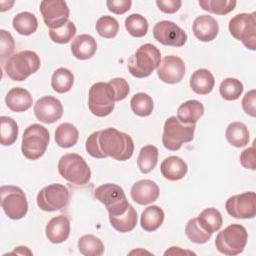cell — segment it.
Here are the masks:
<instances>
[{
    "label": "cell",
    "mask_w": 256,
    "mask_h": 256,
    "mask_svg": "<svg viewBox=\"0 0 256 256\" xmlns=\"http://www.w3.org/2000/svg\"><path fill=\"white\" fill-rule=\"evenodd\" d=\"M98 145L105 157H111L117 161L128 160L134 152L131 136L115 128L99 130Z\"/></svg>",
    "instance_id": "1"
},
{
    "label": "cell",
    "mask_w": 256,
    "mask_h": 256,
    "mask_svg": "<svg viewBox=\"0 0 256 256\" xmlns=\"http://www.w3.org/2000/svg\"><path fill=\"white\" fill-rule=\"evenodd\" d=\"M161 60V53L159 49L146 43L141 45L128 60V70L131 75L136 78H145L152 74L158 68Z\"/></svg>",
    "instance_id": "2"
},
{
    "label": "cell",
    "mask_w": 256,
    "mask_h": 256,
    "mask_svg": "<svg viewBox=\"0 0 256 256\" xmlns=\"http://www.w3.org/2000/svg\"><path fill=\"white\" fill-rule=\"evenodd\" d=\"M40 64V58L34 51L24 50L10 56L4 64V69L10 79L23 81L35 73Z\"/></svg>",
    "instance_id": "3"
},
{
    "label": "cell",
    "mask_w": 256,
    "mask_h": 256,
    "mask_svg": "<svg viewBox=\"0 0 256 256\" xmlns=\"http://www.w3.org/2000/svg\"><path fill=\"white\" fill-rule=\"evenodd\" d=\"M50 136L47 128L34 123L29 125L23 133L21 151L29 160H37L44 155L49 144Z\"/></svg>",
    "instance_id": "4"
},
{
    "label": "cell",
    "mask_w": 256,
    "mask_h": 256,
    "mask_svg": "<svg viewBox=\"0 0 256 256\" xmlns=\"http://www.w3.org/2000/svg\"><path fill=\"white\" fill-rule=\"evenodd\" d=\"M59 174L71 184L85 185L91 178V170L82 156L76 153L63 155L58 162Z\"/></svg>",
    "instance_id": "5"
},
{
    "label": "cell",
    "mask_w": 256,
    "mask_h": 256,
    "mask_svg": "<svg viewBox=\"0 0 256 256\" xmlns=\"http://www.w3.org/2000/svg\"><path fill=\"white\" fill-rule=\"evenodd\" d=\"M195 128V124H183L176 116L169 117L163 127V146L170 151L179 150L184 143L193 140Z\"/></svg>",
    "instance_id": "6"
},
{
    "label": "cell",
    "mask_w": 256,
    "mask_h": 256,
    "mask_svg": "<svg viewBox=\"0 0 256 256\" xmlns=\"http://www.w3.org/2000/svg\"><path fill=\"white\" fill-rule=\"evenodd\" d=\"M247 240L248 233L245 227L240 224H231L217 234L215 246L220 253L233 256L243 252Z\"/></svg>",
    "instance_id": "7"
},
{
    "label": "cell",
    "mask_w": 256,
    "mask_h": 256,
    "mask_svg": "<svg viewBox=\"0 0 256 256\" xmlns=\"http://www.w3.org/2000/svg\"><path fill=\"white\" fill-rule=\"evenodd\" d=\"M114 92L109 83L97 82L89 89L88 107L90 112L97 117L111 114L115 106Z\"/></svg>",
    "instance_id": "8"
},
{
    "label": "cell",
    "mask_w": 256,
    "mask_h": 256,
    "mask_svg": "<svg viewBox=\"0 0 256 256\" xmlns=\"http://www.w3.org/2000/svg\"><path fill=\"white\" fill-rule=\"evenodd\" d=\"M1 207L10 219L19 220L28 212V201L24 191L14 185H3L0 188Z\"/></svg>",
    "instance_id": "9"
},
{
    "label": "cell",
    "mask_w": 256,
    "mask_h": 256,
    "mask_svg": "<svg viewBox=\"0 0 256 256\" xmlns=\"http://www.w3.org/2000/svg\"><path fill=\"white\" fill-rule=\"evenodd\" d=\"M94 196L106 207L109 216L123 214L129 207L128 200L122 187L113 183L100 185L95 189Z\"/></svg>",
    "instance_id": "10"
},
{
    "label": "cell",
    "mask_w": 256,
    "mask_h": 256,
    "mask_svg": "<svg viewBox=\"0 0 256 256\" xmlns=\"http://www.w3.org/2000/svg\"><path fill=\"white\" fill-rule=\"evenodd\" d=\"M229 32L243 45L254 51L256 49V13H241L229 21Z\"/></svg>",
    "instance_id": "11"
},
{
    "label": "cell",
    "mask_w": 256,
    "mask_h": 256,
    "mask_svg": "<svg viewBox=\"0 0 256 256\" xmlns=\"http://www.w3.org/2000/svg\"><path fill=\"white\" fill-rule=\"evenodd\" d=\"M69 190L66 186L53 183L42 188L37 194L38 207L47 212L57 211L67 206L69 202Z\"/></svg>",
    "instance_id": "12"
},
{
    "label": "cell",
    "mask_w": 256,
    "mask_h": 256,
    "mask_svg": "<svg viewBox=\"0 0 256 256\" xmlns=\"http://www.w3.org/2000/svg\"><path fill=\"white\" fill-rule=\"evenodd\" d=\"M227 213L236 219H251L256 215L255 192H244L231 196L225 204Z\"/></svg>",
    "instance_id": "13"
},
{
    "label": "cell",
    "mask_w": 256,
    "mask_h": 256,
    "mask_svg": "<svg viewBox=\"0 0 256 256\" xmlns=\"http://www.w3.org/2000/svg\"><path fill=\"white\" fill-rule=\"evenodd\" d=\"M39 9L44 23L50 29H58L68 21L70 11L65 1L44 0L40 3Z\"/></svg>",
    "instance_id": "14"
},
{
    "label": "cell",
    "mask_w": 256,
    "mask_h": 256,
    "mask_svg": "<svg viewBox=\"0 0 256 256\" xmlns=\"http://www.w3.org/2000/svg\"><path fill=\"white\" fill-rule=\"evenodd\" d=\"M153 36L159 43L172 47H182L187 41L185 31L174 22L168 20H163L155 24Z\"/></svg>",
    "instance_id": "15"
},
{
    "label": "cell",
    "mask_w": 256,
    "mask_h": 256,
    "mask_svg": "<svg viewBox=\"0 0 256 256\" xmlns=\"http://www.w3.org/2000/svg\"><path fill=\"white\" fill-rule=\"evenodd\" d=\"M184 61L175 55H169L163 58L157 68V74L161 81L167 84L179 83L185 75Z\"/></svg>",
    "instance_id": "16"
},
{
    "label": "cell",
    "mask_w": 256,
    "mask_h": 256,
    "mask_svg": "<svg viewBox=\"0 0 256 256\" xmlns=\"http://www.w3.org/2000/svg\"><path fill=\"white\" fill-rule=\"evenodd\" d=\"M34 114L40 122L51 124L62 117L63 106L57 98L53 96H44L38 99L35 103Z\"/></svg>",
    "instance_id": "17"
},
{
    "label": "cell",
    "mask_w": 256,
    "mask_h": 256,
    "mask_svg": "<svg viewBox=\"0 0 256 256\" xmlns=\"http://www.w3.org/2000/svg\"><path fill=\"white\" fill-rule=\"evenodd\" d=\"M130 193L134 202L140 205H148L158 199L160 190L154 181L143 179L133 184Z\"/></svg>",
    "instance_id": "18"
},
{
    "label": "cell",
    "mask_w": 256,
    "mask_h": 256,
    "mask_svg": "<svg viewBox=\"0 0 256 256\" xmlns=\"http://www.w3.org/2000/svg\"><path fill=\"white\" fill-rule=\"evenodd\" d=\"M195 37L202 42H210L214 40L219 32V25L215 18L209 15L198 16L192 25Z\"/></svg>",
    "instance_id": "19"
},
{
    "label": "cell",
    "mask_w": 256,
    "mask_h": 256,
    "mask_svg": "<svg viewBox=\"0 0 256 256\" xmlns=\"http://www.w3.org/2000/svg\"><path fill=\"white\" fill-rule=\"evenodd\" d=\"M46 237L51 243L59 244L67 240L70 234V221L64 215L55 216L47 223Z\"/></svg>",
    "instance_id": "20"
},
{
    "label": "cell",
    "mask_w": 256,
    "mask_h": 256,
    "mask_svg": "<svg viewBox=\"0 0 256 256\" xmlns=\"http://www.w3.org/2000/svg\"><path fill=\"white\" fill-rule=\"evenodd\" d=\"M7 107L13 112L27 111L33 103V98L28 90L21 87L10 89L5 97Z\"/></svg>",
    "instance_id": "21"
},
{
    "label": "cell",
    "mask_w": 256,
    "mask_h": 256,
    "mask_svg": "<svg viewBox=\"0 0 256 256\" xmlns=\"http://www.w3.org/2000/svg\"><path fill=\"white\" fill-rule=\"evenodd\" d=\"M72 55L79 60H87L94 56L97 50L96 40L88 34H80L71 43Z\"/></svg>",
    "instance_id": "22"
},
{
    "label": "cell",
    "mask_w": 256,
    "mask_h": 256,
    "mask_svg": "<svg viewBox=\"0 0 256 256\" xmlns=\"http://www.w3.org/2000/svg\"><path fill=\"white\" fill-rule=\"evenodd\" d=\"M160 171L165 179L177 181L184 178L188 171V166L182 158L178 156H169L162 161Z\"/></svg>",
    "instance_id": "23"
},
{
    "label": "cell",
    "mask_w": 256,
    "mask_h": 256,
    "mask_svg": "<svg viewBox=\"0 0 256 256\" xmlns=\"http://www.w3.org/2000/svg\"><path fill=\"white\" fill-rule=\"evenodd\" d=\"M214 85V76L208 69H198L191 75L190 87L196 94L207 95L213 90Z\"/></svg>",
    "instance_id": "24"
},
{
    "label": "cell",
    "mask_w": 256,
    "mask_h": 256,
    "mask_svg": "<svg viewBox=\"0 0 256 256\" xmlns=\"http://www.w3.org/2000/svg\"><path fill=\"white\" fill-rule=\"evenodd\" d=\"M204 114V106L198 100H188L177 110V118L183 124H195Z\"/></svg>",
    "instance_id": "25"
},
{
    "label": "cell",
    "mask_w": 256,
    "mask_h": 256,
    "mask_svg": "<svg viewBox=\"0 0 256 256\" xmlns=\"http://www.w3.org/2000/svg\"><path fill=\"white\" fill-rule=\"evenodd\" d=\"M227 141L234 147L240 148L248 144L250 135L247 126L242 122H232L230 123L225 132Z\"/></svg>",
    "instance_id": "26"
},
{
    "label": "cell",
    "mask_w": 256,
    "mask_h": 256,
    "mask_svg": "<svg viewBox=\"0 0 256 256\" xmlns=\"http://www.w3.org/2000/svg\"><path fill=\"white\" fill-rule=\"evenodd\" d=\"M164 221L163 210L156 205L148 206L144 209L140 218V225L143 230L153 232L157 230Z\"/></svg>",
    "instance_id": "27"
},
{
    "label": "cell",
    "mask_w": 256,
    "mask_h": 256,
    "mask_svg": "<svg viewBox=\"0 0 256 256\" xmlns=\"http://www.w3.org/2000/svg\"><path fill=\"white\" fill-rule=\"evenodd\" d=\"M109 221L112 227L121 233L132 231L137 224V212L132 205L121 215L109 216Z\"/></svg>",
    "instance_id": "28"
},
{
    "label": "cell",
    "mask_w": 256,
    "mask_h": 256,
    "mask_svg": "<svg viewBox=\"0 0 256 256\" xmlns=\"http://www.w3.org/2000/svg\"><path fill=\"white\" fill-rule=\"evenodd\" d=\"M79 138L77 128L71 123L60 124L55 131V142L61 148H70L74 146Z\"/></svg>",
    "instance_id": "29"
},
{
    "label": "cell",
    "mask_w": 256,
    "mask_h": 256,
    "mask_svg": "<svg viewBox=\"0 0 256 256\" xmlns=\"http://www.w3.org/2000/svg\"><path fill=\"white\" fill-rule=\"evenodd\" d=\"M12 25L18 34L29 36L37 30L38 21L34 14L30 12H21L13 18Z\"/></svg>",
    "instance_id": "30"
},
{
    "label": "cell",
    "mask_w": 256,
    "mask_h": 256,
    "mask_svg": "<svg viewBox=\"0 0 256 256\" xmlns=\"http://www.w3.org/2000/svg\"><path fill=\"white\" fill-rule=\"evenodd\" d=\"M197 220L200 224V226L209 233H214L218 231L223 223L222 215L216 208H206L204 209L199 216L197 217Z\"/></svg>",
    "instance_id": "31"
},
{
    "label": "cell",
    "mask_w": 256,
    "mask_h": 256,
    "mask_svg": "<svg viewBox=\"0 0 256 256\" xmlns=\"http://www.w3.org/2000/svg\"><path fill=\"white\" fill-rule=\"evenodd\" d=\"M74 83L73 73L65 68L60 67L56 69L51 77V86L54 91L57 93H66L68 92Z\"/></svg>",
    "instance_id": "32"
},
{
    "label": "cell",
    "mask_w": 256,
    "mask_h": 256,
    "mask_svg": "<svg viewBox=\"0 0 256 256\" xmlns=\"http://www.w3.org/2000/svg\"><path fill=\"white\" fill-rule=\"evenodd\" d=\"M158 161V148L154 145H146L141 148L138 158H137V166L139 170L147 174L151 172Z\"/></svg>",
    "instance_id": "33"
},
{
    "label": "cell",
    "mask_w": 256,
    "mask_h": 256,
    "mask_svg": "<svg viewBox=\"0 0 256 256\" xmlns=\"http://www.w3.org/2000/svg\"><path fill=\"white\" fill-rule=\"evenodd\" d=\"M78 249L85 256H101L104 252V245L98 237L87 234L79 238Z\"/></svg>",
    "instance_id": "34"
},
{
    "label": "cell",
    "mask_w": 256,
    "mask_h": 256,
    "mask_svg": "<svg viewBox=\"0 0 256 256\" xmlns=\"http://www.w3.org/2000/svg\"><path fill=\"white\" fill-rule=\"evenodd\" d=\"M0 141L3 146H10L15 143L18 136V125L14 119L8 116L0 117Z\"/></svg>",
    "instance_id": "35"
},
{
    "label": "cell",
    "mask_w": 256,
    "mask_h": 256,
    "mask_svg": "<svg viewBox=\"0 0 256 256\" xmlns=\"http://www.w3.org/2000/svg\"><path fill=\"white\" fill-rule=\"evenodd\" d=\"M130 106L134 114L140 117L149 116L154 108L153 99L146 93H136L130 100Z\"/></svg>",
    "instance_id": "36"
},
{
    "label": "cell",
    "mask_w": 256,
    "mask_h": 256,
    "mask_svg": "<svg viewBox=\"0 0 256 256\" xmlns=\"http://www.w3.org/2000/svg\"><path fill=\"white\" fill-rule=\"evenodd\" d=\"M125 28L131 36L141 38L148 32V21L141 14L134 13L125 19Z\"/></svg>",
    "instance_id": "37"
},
{
    "label": "cell",
    "mask_w": 256,
    "mask_h": 256,
    "mask_svg": "<svg viewBox=\"0 0 256 256\" xmlns=\"http://www.w3.org/2000/svg\"><path fill=\"white\" fill-rule=\"evenodd\" d=\"M237 2L234 0H199L200 7L213 14L226 15L234 10Z\"/></svg>",
    "instance_id": "38"
},
{
    "label": "cell",
    "mask_w": 256,
    "mask_h": 256,
    "mask_svg": "<svg viewBox=\"0 0 256 256\" xmlns=\"http://www.w3.org/2000/svg\"><path fill=\"white\" fill-rule=\"evenodd\" d=\"M243 89L242 82L236 78H226L219 86L220 95L227 101L237 100L243 93Z\"/></svg>",
    "instance_id": "39"
},
{
    "label": "cell",
    "mask_w": 256,
    "mask_h": 256,
    "mask_svg": "<svg viewBox=\"0 0 256 256\" xmlns=\"http://www.w3.org/2000/svg\"><path fill=\"white\" fill-rule=\"evenodd\" d=\"M187 237L196 244H204L211 238V233L205 231L199 224L197 218L190 219L185 226Z\"/></svg>",
    "instance_id": "40"
},
{
    "label": "cell",
    "mask_w": 256,
    "mask_h": 256,
    "mask_svg": "<svg viewBox=\"0 0 256 256\" xmlns=\"http://www.w3.org/2000/svg\"><path fill=\"white\" fill-rule=\"evenodd\" d=\"M96 31L103 38H114L119 32V23L112 16H102L96 22Z\"/></svg>",
    "instance_id": "41"
},
{
    "label": "cell",
    "mask_w": 256,
    "mask_h": 256,
    "mask_svg": "<svg viewBox=\"0 0 256 256\" xmlns=\"http://www.w3.org/2000/svg\"><path fill=\"white\" fill-rule=\"evenodd\" d=\"M76 34L75 24L68 20L62 27L58 29H50L49 37L50 39L58 44H66L72 40Z\"/></svg>",
    "instance_id": "42"
},
{
    "label": "cell",
    "mask_w": 256,
    "mask_h": 256,
    "mask_svg": "<svg viewBox=\"0 0 256 256\" xmlns=\"http://www.w3.org/2000/svg\"><path fill=\"white\" fill-rule=\"evenodd\" d=\"M108 83L113 89L115 101L124 100L128 96L130 92V88H129L128 82L124 78H120V77L113 78Z\"/></svg>",
    "instance_id": "43"
},
{
    "label": "cell",
    "mask_w": 256,
    "mask_h": 256,
    "mask_svg": "<svg viewBox=\"0 0 256 256\" xmlns=\"http://www.w3.org/2000/svg\"><path fill=\"white\" fill-rule=\"evenodd\" d=\"M0 54L1 58L4 59L10 56L14 51L15 42L12 35L4 29L0 30Z\"/></svg>",
    "instance_id": "44"
},
{
    "label": "cell",
    "mask_w": 256,
    "mask_h": 256,
    "mask_svg": "<svg viewBox=\"0 0 256 256\" xmlns=\"http://www.w3.org/2000/svg\"><path fill=\"white\" fill-rule=\"evenodd\" d=\"M98 136H99V131L93 132L86 140V144H85V148L87 153L94 157V158H98V159H103L106 158L103 153L101 152L99 145H98Z\"/></svg>",
    "instance_id": "45"
},
{
    "label": "cell",
    "mask_w": 256,
    "mask_h": 256,
    "mask_svg": "<svg viewBox=\"0 0 256 256\" xmlns=\"http://www.w3.org/2000/svg\"><path fill=\"white\" fill-rule=\"evenodd\" d=\"M242 108L246 114L251 117L256 116V91H248L242 99Z\"/></svg>",
    "instance_id": "46"
},
{
    "label": "cell",
    "mask_w": 256,
    "mask_h": 256,
    "mask_svg": "<svg viewBox=\"0 0 256 256\" xmlns=\"http://www.w3.org/2000/svg\"><path fill=\"white\" fill-rule=\"evenodd\" d=\"M106 5L110 12L117 15H121L130 10L132 1L131 0H107Z\"/></svg>",
    "instance_id": "47"
},
{
    "label": "cell",
    "mask_w": 256,
    "mask_h": 256,
    "mask_svg": "<svg viewBox=\"0 0 256 256\" xmlns=\"http://www.w3.org/2000/svg\"><path fill=\"white\" fill-rule=\"evenodd\" d=\"M255 147H249L242 151L240 154V163L241 165L250 170H256V155H255Z\"/></svg>",
    "instance_id": "48"
},
{
    "label": "cell",
    "mask_w": 256,
    "mask_h": 256,
    "mask_svg": "<svg viewBox=\"0 0 256 256\" xmlns=\"http://www.w3.org/2000/svg\"><path fill=\"white\" fill-rule=\"evenodd\" d=\"M156 5L163 13L173 14L179 10L182 2L180 0H157Z\"/></svg>",
    "instance_id": "49"
},
{
    "label": "cell",
    "mask_w": 256,
    "mask_h": 256,
    "mask_svg": "<svg viewBox=\"0 0 256 256\" xmlns=\"http://www.w3.org/2000/svg\"><path fill=\"white\" fill-rule=\"evenodd\" d=\"M178 254L183 255V254H195V253H194V252H191V251L181 250L180 247H175V246L170 247V249L167 250V251L164 253V255H178Z\"/></svg>",
    "instance_id": "50"
},
{
    "label": "cell",
    "mask_w": 256,
    "mask_h": 256,
    "mask_svg": "<svg viewBox=\"0 0 256 256\" xmlns=\"http://www.w3.org/2000/svg\"><path fill=\"white\" fill-rule=\"evenodd\" d=\"M20 254V255H32V251L29 250L28 247L26 246H19V247H16L10 254Z\"/></svg>",
    "instance_id": "51"
}]
</instances>
